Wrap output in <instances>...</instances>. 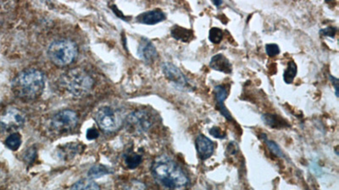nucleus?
I'll return each mask as SVG.
<instances>
[{
	"label": "nucleus",
	"instance_id": "nucleus-25",
	"mask_svg": "<svg viewBox=\"0 0 339 190\" xmlns=\"http://www.w3.org/2000/svg\"><path fill=\"white\" fill-rule=\"evenodd\" d=\"M337 28L336 27H327V28H324V29H322L320 31V33L325 36H329V37H332L333 38L335 35L337 33Z\"/></svg>",
	"mask_w": 339,
	"mask_h": 190
},
{
	"label": "nucleus",
	"instance_id": "nucleus-3",
	"mask_svg": "<svg viewBox=\"0 0 339 190\" xmlns=\"http://www.w3.org/2000/svg\"><path fill=\"white\" fill-rule=\"evenodd\" d=\"M62 84L70 95L75 97H83L91 91L94 80L86 71L76 68L64 74Z\"/></svg>",
	"mask_w": 339,
	"mask_h": 190
},
{
	"label": "nucleus",
	"instance_id": "nucleus-27",
	"mask_svg": "<svg viewBox=\"0 0 339 190\" xmlns=\"http://www.w3.org/2000/svg\"><path fill=\"white\" fill-rule=\"evenodd\" d=\"M99 137V132L96 129H89L87 131V138L89 140H95Z\"/></svg>",
	"mask_w": 339,
	"mask_h": 190
},
{
	"label": "nucleus",
	"instance_id": "nucleus-20",
	"mask_svg": "<svg viewBox=\"0 0 339 190\" xmlns=\"http://www.w3.org/2000/svg\"><path fill=\"white\" fill-rule=\"evenodd\" d=\"M142 162V157L137 153H130L125 157V163L129 169L137 168Z\"/></svg>",
	"mask_w": 339,
	"mask_h": 190
},
{
	"label": "nucleus",
	"instance_id": "nucleus-1",
	"mask_svg": "<svg viewBox=\"0 0 339 190\" xmlns=\"http://www.w3.org/2000/svg\"><path fill=\"white\" fill-rule=\"evenodd\" d=\"M151 172L157 183L168 189L182 190L189 183L183 169L173 160L165 156L158 157L153 162Z\"/></svg>",
	"mask_w": 339,
	"mask_h": 190
},
{
	"label": "nucleus",
	"instance_id": "nucleus-2",
	"mask_svg": "<svg viewBox=\"0 0 339 190\" xmlns=\"http://www.w3.org/2000/svg\"><path fill=\"white\" fill-rule=\"evenodd\" d=\"M45 88L44 74L35 70L28 69L17 75L12 82V90L19 98L26 101L38 98Z\"/></svg>",
	"mask_w": 339,
	"mask_h": 190
},
{
	"label": "nucleus",
	"instance_id": "nucleus-30",
	"mask_svg": "<svg viewBox=\"0 0 339 190\" xmlns=\"http://www.w3.org/2000/svg\"><path fill=\"white\" fill-rule=\"evenodd\" d=\"M222 3H223L222 2V1H216V0H214V1H213V4H214V5H216V6H217V7H218V6H220V5H222Z\"/></svg>",
	"mask_w": 339,
	"mask_h": 190
},
{
	"label": "nucleus",
	"instance_id": "nucleus-18",
	"mask_svg": "<svg viewBox=\"0 0 339 190\" xmlns=\"http://www.w3.org/2000/svg\"><path fill=\"white\" fill-rule=\"evenodd\" d=\"M22 136L19 133H12L10 136H8L5 140V144L8 149L15 152L22 145Z\"/></svg>",
	"mask_w": 339,
	"mask_h": 190
},
{
	"label": "nucleus",
	"instance_id": "nucleus-10",
	"mask_svg": "<svg viewBox=\"0 0 339 190\" xmlns=\"http://www.w3.org/2000/svg\"><path fill=\"white\" fill-rule=\"evenodd\" d=\"M138 55L145 63H154L155 59L158 58V53L154 44L149 41V39L142 38L140 41L139 47L137 50Z\"/></svg>",
	"mask_w": 339,
	"mask_h": 190
},
{
	"label": "nucleus",
	"instance_id": "nucleus-15",
	"mask_svg": "<svg viewBox=\"0 0 339 190\" xmlns=\"http://www.w3.org/2000/svg\"><path fill=\"white\" fill-rule=\"evenodd\" d=\"M171 36L178 41H183V43H189L193 39V32L192 30L187 29L185 27L175 26L171 29Z\"/></svg>",
	"mask_w": 339,
	"mask_h": 190
},
{
	"label": "nucleus",
	"instance_id": "nucleus-14",
	"mask_svg": "<svg viewBox=\"0 0 339 190\" xmlns=\"http://www.w3.org/2000/svg\"><path fill=\"white\" fill-rule=\"evenodd\" d=\"M209 66L213 70L225 73V74H231L233 71V66H231L230 61L221 53L212 57L210 62H209Z\"/></svg>",
	"mask_w": 339,
	"mask_h": 190
},
{
	"label": "nucleus",
	"instance_id": "nucleus-23",
	"mask_svg": "<svg viewBox=\"0 0 339 190\" xmlns=\"http://www.w3.org/2000/svg\"><path fill=\"white\" fill-rule=\"evenodd\" d=\"M261 138L264 140L267 146H268V148L271 150V152H272V153H274V154L276 155V156H277V157H283V153H282L281 148L277 145V144H276V143H275L274 141H272V140H268L266 135H262Z\"/></svg>",
	"mask_w": 339,
	"mask_h": 190
},
{
	"label": "nucleus",
	"instance_id": "nucleus-16",
	"mask_svg": "<svg viewBox=\"0 0 339 190\" xmlns=\"http://www.w3.org/2000/svg\"><path fill=\"white\" fill-rule=\"evenodd\" d=\"M262 119L265 122V124L273 128V129H280V128L285 127L286 122L277 115H272V114H264L262 116Z\"/></svg>",
	"mask_w": 339,
	"mask_h": 190
},
{
	"label": "nucleus",
	"instance_id": "nucleus-7",
	"mask_svg": "<svg viewBox=\"0 0 339 190\" xmlns=\"http://www.w3.org/2000/svg\"><path fill=\"white\" fill-rule=\"evenodd\" d=\"M77 113L72 110H62L51 118L50 126L55 131L63 133L73 130L77 124Z\"/></svg>",
	"mask_w": 339,
	"mask_h": 190
},
{
	"label": "nucleus",
	"instance_id": "nucleus-29",
	"mask_svg": "<svg viewBox=\"0 0 339 190\" xmlns=\"http://www.w3.org/2000/svg\"><path fill=\"white\" fill-rule=\"evenodd\" d=\"M330 79L332 84L334 85L335 91H336V96H338V79L335 78L334 76L330 75Z\"/></svg>",
	"mask_w": 339,
	"mask_h": 190
},
{
	"label": "nucleus",
	"instance_id": "nucleus-26",
	"mask_svg": "<svg viewBox=\"0 0 339 190\" xmlns=\"http://www.w3.org/2000/svg\"><path fill=\"white\" fill-rule=\"evenodd\" d=\"M209 134L214 136L215 138H218V139H224L225 138V134L222 133L221 129L218 127H213L209 130Z\"/></svg>",
	"mask_w": 339,
	"mask_h": 190
},
{
	"label": "nucleus",
	"instance_id": "nucleus-24",
	"mask_svg": "<svg viewBox=\"0 0 339 190\" xmlns=\"http://www.w3.org/2000/svg\"><path fill=\"white\" fill-rule=\"evenodd\" d=\"M265 51H266L267 55L269 57H275L280 53L279 47L275 44H267L265 46Z\"/></svg>",
	"mask_w": 339,
	"mask_h": 190
},
{
	"label": "nucleus",
	"instance_id": "nucleus-6",
	"mask_svg": "<svg viewBox=\"0 0 339 190\" xmlns=\"http://www.w3.org/2000/svg\"><path fill=\"white\" fill-rule=\"evenodd\" d=\"M94 118L99 128L107 133L115 132L122 123L118 113L109 107L99 109Z\"/></svg>",
	"mask_w": 339,
	"mask_h": 190
},
{
	"label": "nucleus",
	"instance_id": "nucleus-9",
	"mask_svg": "<svg viewBox=\"0 0 339 190\" xmlns=\"http://www.w3.org/2000/svg\"><path fill=\"white\" fill-rule=\"evenodd\" d=\"M162 71L164 75L170 81L180 87H188V81L185 75L176 66L171 63H164L162 65Z\"/></svg>",
	"mask_w": 339,
	"mask_h": 190
},
{
	"label": "nucleus",
	"instance_id": "nucleus-21",
	"mask_svg": "<svg viewBox=\"0 0 339 190\" xmlns=\"http://www.w3.org/2000/svg\"><path fill=\"white\" fill-rule=\"evenodd\" d=\"M110 174L108 168L102 165H97L92 167L88 172L89 178H101L103 176Z\"/></svg>",
	"mask_w": 339,
	"mask_h": 190
},
{
	"label": "nucleus",
	"instance_id": "nucleus-8",
	"mask_svg": "<svg viewBox=\"0 0 339 190\" xmlns=\"http://www.w3.org/2000/svg\"><path fill=\"white\" fill-rule=\"evenodd\" d=\"M25 120L24 114L22 112L17 109H10L1 116L0 125L7 131L18 130L24 125Z\"/></svg>",
	"mask_w": 339,
	"mask_h": 190
},
{
	"label": "nucleus",
	"instance_id": "nucleus-22",
	"mask_svg": "<svg viewBox=\"0 0 339 190\" xmlns=\"http://www.w3.org/2000/svg\"><path fill=\"white\" fill-rule=\"evenodd\" d=\"M223 31L218 27H213L209 30V40L211 41L212 44H220L223 39Z\"/></svg>",
	"mask_w": 339,
	"mask_h": 190
},
{
	"label": "nucleus",
	"instance_id": "nucleus-19",
	"mask_svg": "<svg viewBox=\"0 0 339 190\" xmlns=\"http://www.w3.org/2000/svg\"><path fill=\"white\" fill-rule=\"evenodd\" d=\"M298 72V69H297V65L294 63V61H290L288 64V67L286 70L283 73V79L284 81L286 82L287 84H291L294 81V78L296 77Z\"/></svg>",
	"mask_w": 339,
	"mask_h": 190
},
{
	"label": "nucleus",
	"instance_id": "nucleus-5",
	"mask_svg": "<svg viewBox=\"0 0 339 190\" xmlns=\"http://www.w3.org/2000/svg\"><path fill=\"white\" fill-rule=\"evenodd\" d=\"M153 123L151 114L145 110H139L130 113L126 118L125 124L128 131L134 135H140L149 130Z\"/></svg>",
	"mask_w": 339,
	"mask_h": 190
},
{
	"label": "nucleus",
	"instance_id": "nucleus-13",
	"mask_svg": "<svg viewBox=\"0 0 339 190\" xmlns=\"http://www.w3.org/2000/svg\"><path fill=\"white\" fill-rule=\"evenodd\" d=\"M166 19V15L160 10H150L137 17V22L142 24L155 25Z\"/></svg>",
	"mask_w": 339,
	"mask_h": 190
},
{
	"label": "nucleus",
	"instance_id": "nucleus-12",
	"mask_svg": "<svg viewBox=\"0 0 339 190\" xmlns=\"http://www.w3.org/2000/svg\"><path fill=\"white\" fill-rule=\"evenodd\" d=\"M214 92L215 97H216V100H217V103H218L219 111L226 119L231 120V113H229L228 110L226 109V107L224 105V101L228 96V91L224 86L219 85V86L215 87Z\"/></svg>",
	"mask_w": 339,
	"mask_h": 190
},
{
	"label": "nucleus",
	"instance_id": "nucleus-11",
	"mask_svg": "<svg viewBox=\"0 0 339 190\" xmlns=\"http://www.w3.org/2000/svg\"><path fill=\"white\" fill-rule=\"evenodd\" d=\"M195 143H196L198 155L203 161L209 159L214 153V143L205 135H198Z\"/></svg>",
	"mask_w": 339,
	"mask_h": 190
},
{
	"label": "nucleus",
	"instance_id": "nucleus-28",
	"mask_svg": "<svg viewBox=\"0 0 339 190\" xmlns=\"http://www.w3.org/2000/svg\"><path fill=\"white\" fill-rule=\"evenodd\" d=\"M227 152H230V155L236 154L237 152H238V146H237V144L234 142L230 143L228 147H227Z\"/></svg>",
	"mask_w": 339,
	"mask_h": 190
},
{
	"label": "nucleus",
	"instance_id": "nucleus-17",
	"mask_svg": "<svg viewBox=\"0 0 339 190\" xmlns=\"http://www.w3.org/2000/svg\"><path fill=\"white\" fill-rule=\"evenodd\" d=\"M70 190H100V187L91 179H82L75 183Z\"/></svg>",
	"mask_w": 339,
	"mask_h": 190
},
{
	"label": "nucleus",
	"instance_id": "nucleus-4",
	"mask_svg": "<svg viewBox=\"0 0 339 190\" xmlns=\"http://www.w3.org/2000/svg\"><path fill=\"white\" fill-rule=\"evenodd\" d=\"M77 55V46L69 40L53 41L48 49V56L51 62L60 67L70 65Z\"/></svg>",
	"mask_w": 339,
	"mask_h": 190
}]
</instances>
